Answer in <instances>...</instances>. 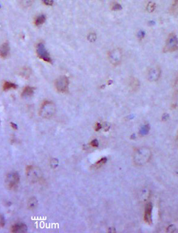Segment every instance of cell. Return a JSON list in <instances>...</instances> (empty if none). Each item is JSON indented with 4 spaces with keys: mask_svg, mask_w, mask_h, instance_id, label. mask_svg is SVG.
<instances>
[{
    "mask_svg": "<svg viewBox=\"0 0 178 233\" xmlns=\"http://www.w3.org/2000/svg\"><path fill=\"white\" fill-rule=\"evenodd\" d=\"M151 157V150L148 147L142 146L137 148L134 151L133 160L136 165L143 166L150 162Z\"/></svg>",
    "mask_w": 178,
    "mask_h": 233,
    "instance_id": "6da1fadb",
    "label": "cell"
},
{
    "mask_svg": "<svg viewBox=\"0 0 178 233\" xmlns=\"http://www.w3.org/2000/svg\"><path fill=\"white\" fill-rule=\"evenodd\" d=\"M55 112L56 106L55 103L51 101H45L40 106L39 115L43 118L50 119L55 115Z\"/></svg>",
    "mask_w": 178,
    "mask_h": 233,
    "instance_id": "7a4b0ae2",
    "label": "cell"
},
{
    "mask_svg": "<svg viewBox=\"0 0 178 233\" xmlns=\"http://www.w3.org/2000/svg\"><path fill=\"white\" fill-rule=\"evenodd\" d=\"M26 176L30 182L35 183L42 180L43 174L39 168L29 165L26 168Z\"/></svg>",
    "mask_w": 178,
    "mask_h": 233,
    "instance_id": "3957f363",
    "label": "cell"
},
{
    "mask_svg": "<svg viewBox=\"0 0 178 233\" xmlns=\"http://www.w3.org/2000/svg\"><path fill=\"white\" fill-rule=\"evenodd\" d=\"M108 58L109 63L112 66H117L122 63L123 59V52L120 48L112 49L108 52Z\"/></svg>",
    "mask_w": 178,
    "mask_h": 233,
    "instance_id": "277c9868",
    "label": "cell"
},
{
    "mask_svg": "<svg viewBox=\"0 0 178 233\" xmlns=\"http://www.w3.org/2000/svg\"><path fill=\"white\" fill-rule=\"evenodd\" d=\"M20 182V175L16 172H11L8 174L5 179V184L7 188L10 189H15L17 188Z\"/></svg>",
    "mask_w": 178,
    "mask_h": 233,
    "instance_id": "5b68a950",
    "label": "cell"
},
{
    "mask_svg": "<svg viewBox=\"0 0 178 233\" xmlns=\"http://www.w3.org/2000/svg\"><path fill=\"white\" fill-rule=\"evenodd\" d=\"M69 85V78L65 76L62 75L56 79L55 81V87L56 90L59 92L65 93L68 91Z\"/></svg>",
    "mask_w": 178,
    "mask_h": 233,
    "instance_id": "8992f818",
    "label": "cell"
},
{
    "mask_svg": "<svg viewBox=\"0 0 178 233\" xmlns=\"http://www.w3.org/2000/svg\"><path fill=\"white\" fill-rule=\"evenodd\" d=\"M36 52L38 57L43 61L51 63L52 58L49 55V53L47 51L44 44L43 43H39L37 45Z\"/></svg>",
    "mask_w": 178,
    "mask_h": 233,
    "instance_id": "52a82bcc",
    "label": "cell"
},
{
    "mask_svg": "<svg viewBox=\"0 0 178 233\" xmlns=\"http://www.w3.org/2000/svg\"><path fill=\"white\" fill-rule=\"evenodd\" d=\"M178 48V39L176 35L170 34L168 36L165 46L164 47L165 52H172L176 51Z\"/></svg>",
    "mask_w": 178,
    "mask_h": 233,
    "instance_id": "ba28073f",
    "label": "cell"
},
{
    "mask_svg": "<svg viewBox=\"0 0 178 233\" xmlns=\"http://www.w3.org/2000/svg\"><path fill=\"white\" fill-rule=\"evenodd\" d=\"M160 77V69L155 66L151 68L147 72V79L150 82H156Z\"/></svg>",
    "mask_w": 178,
    "mask_h": 233,
    "instance_id": "9c48e42d",
    "label": "cell"
},
{
    "mask_svg": "<svg viewBox=\"0 0 178 233\" xmlns=\"http://www.w3.org/2000/svg\"><path fill=\"white\" fill-rule=\"evenodd\" d=\"M152 204L151 203H148L147 204L146 207H145V215H144V220L145 222L147 223L148 224H151L152 223Z\"/></svg>",
    "mask_w": 178,
    "mask_h": 233,
    "instance_id": "30bf717a",
    "label": "cell"
},
{
    "mask_svg": "<svg viewBox=\"0 0 178 233\" xmlns=\"http://www.w3.org/2000/svg\"><path fill=\"white\" fill-rule=\"evenodd\" d=\"M28 230V227L25 223H17L14 224L11 227L12 232H26Z\"/></svg>",
    "mask_w": 178,
    "mask_h": 233,
    "instance_id": "8fae6325",
    "label": "cell"
},
{
    "mask_svg": "<svg viewBox=\"0 0 178 233\" xmlns=\"http://www.w3.org/2000/svg\"><path fill=\"white\" fill-rule=\"evenodd\" d=\"M10 47L8 43H3L0 47V57L2 58H6L9 55Z\"/></svg>",
    "mask_w": 178,
    "mask_h": 233,
    "instance_id": "7c38bea8",
    "label": "cell"
},
{
    "mask_svg": "<svg viewBox=\"0 0 178 233\" xmlns=\"http://www.w3.org/2000/svg\"><path fill=\"white\" fill-rule=\"evenodd\" d=\"M129 86L133 91H136L139 88L140 83L139 80L136 77H131L129 80Z\"/></svg>",
    "mask_w": 178,
    "mask_h": 233,
    "instance_id": "4fadbf2b",
    "label": "cell"
},
{
    "mask_svg": "<svg viewBox=\"0 0 178 233\" xmlns=\"http://www.w3.org/2000/svg\"><path fill=\"white\" fill-rule=\"evenodd\" d=\"M34 88L33 87L30 86H26L25 87V89H23L21 96L23 97H30L34 94Z\"/></svg>",
    "mask_w": 178,
    "mask_h": 233,
    "instance_id": "5bb4252c",
    "label": "cell"
},
{
    "mask_svg": "<svg viewBox=\"0 0 178 233\" xmlns=\"http://www.w3.org/2000/svg\"><path fill=\"white\" fill-rule=\"evenodd\" d=\"M46 17L44 15H40L35 18V25L37 26H42L46 21Z\"/></svg>",
    "mask_w": 178,
    "mask_h": 233,
    "instance_id": "9a60e30c",
    "label": "cell"
},
{
    "mask_svg": "<svg viewBox=\"0 0 178 233\" xmlns=\"http://www.w3.org/2000/svg\"><path fill=\"white\" fill-rule=\"evenodd\" d=\"M38 205V201L35 197H31L29 199L28 206L30 210H34L35 208H37Z\"/></svg>",
    "mask_w": 178,
    "mask_h": 233,
    "instance_id": "2e32d148",
    "label": "cell"
},
{
    "mask_svg": "<svg viewBox=\"0 0 178 233\" xmlns=\"http://www.w3.org/2000/svg\"><path fill=\"white\" fill-rule=\"evenodd\" d=\"M17 86L15 84L12 83V82H5L3 84V90L5 91H9V90H11V89H16L17 88Z\"/></svg>",
    "mask_w": 178,
    "mask_h": 233,
    "instance_id": "e0dca14e",
    "label": "cell"
},
{
    "mask_svg": "<svg viewBox=\"0 0 178 233\" xmlns=\"http://www.w3.org/2000/svg\"><path fill=\"white\" fill-rule=\"evenodd\" d=\"M34 3V0H20V5L23 8H28Z\"/></svg>",
    "mask_w": 178,
    "mask_h": 233,
    "instance_id": "ac0fdd59",
    "label": "cell"
},
{
    "mask_svg": "<svg viewBox=\"0 0 178 233\" xmlns=\"http://www.w3.org/2000/svg\"><path fill=\"white\" fill-rule=\"evenodd\" d=\"M20 74L22 77L28 78L31 74V70L29 68H23L20 72Z\"/></svg>",
    "mask_w": 178,
    "mask_h": 233,
    "instance_id": "d6986e66",
    "label": "cell"
},
{
    "mask_svg": "<svg viewBox=\"0 0 178 233\" xmlns=\"http://www.w3.org/2000/svg\"><path fill=\"white\" fill-rule=\"evenodd\" d=\"M87 38H88V39L89 42H90L91 43H94L97 39V35L94 33H90L88 34Z\"/></svg>",
    "mask_w": 178,
    "mask_h": 233,
    "instance_id": "ffe728a7",
    "label": "cell"
},
{
    "mask_svg": "<svg viewBox=\"0 0 178 233\" xmlns=\"http://www.w3.org/2000/svg\"><path fill=\"white\" fill-rule=\"evenodd\" d=\"M155 8H156V5H155V4L151 2V3H149L147 5V11H148V12H153L154 11H155Z\"/></svg>",
    "mask_w": 178,
    "mask_h": 233,
    "instance_id": "44dd1931",
    "label": "cell"
},
{
    "mask_svg": "<svg viewBox=\"0 0 178 233\" xmlns=\"http://www.w3.org/2000/svg\"><path fill=\"white\" fill-rule=\"evenodd\" d=\"M51 166L53 168H56L57 166H58V164H59V161H58V160H57V159H55V158H53L52 160H51Z\"/></svg>",
    "mask_w": 178,
    "mask_h": 233,
    "instance_id": "7402d4cb",
    "label": "cell"
},
{
    "mask_svg": "<svg viewBox=\"0 0 178 233\" xmlns=\"http://www.w3.org/2000/svg\"><path fill=\"white\" fill-rule=\"evenodd\" d=\"M120 9H122V6H121L119 4L114 3L112 6V10L113 11H119Z\"/></svg>",
    "mask_w": 178,
    "mask_h": 233,
    "instance_id": "603a6c76",
    "label": "cell"
},
{
    "mask_svg": "<svg viewBox=\"0 0 178 233\" xmlns=\"http://www.w3.org/2000/svg\"><path fill=\"white\" fill-rule=\"evenodd\" d=\"M107 159L106 158H101L100 160H99V161L96 163V165H103V164H104L105 163H106V162H107Z\"/></svg>",
    "mask_w": 178,
    "mask_h": 233,
    "instance_id": "cb8c5ba5",
    "label": "cell"
},
{
    "mask_svg": "<svg viewBox=\"0 0 178 233\" xmlns=\"http://www.w3.org/2000/svg\"><path fill=\"white\" fill-rule=\"evenodd\" d=\"M43 3L46 6H52L54 4V0H43Z\"/></svg>",
    "mask_w": 178,
    "mask_h": 233,
    "instance_id": "d4e9b609",
    "label": "cell"
},
{
    "mask_svg": "<svg viewBox=\"0 0 178 233\" xmlns=\"http://www.w3.org/2000/svg\"><path fill=\"white\" fill-rule=\"evenodd\" d=\"M90 144L93 147H97L99 146V141L97 140H93L90 143Z\"/></svg>",
    "mask_w": 178,
    "mask_h": 233,
    "instance_id": "484cf974",
    "label": "cell"
},
{
    "mask_svg": "<svg viewBox=\"0 0 178 233\" xmlns=\"http://www.w3.org/2000/svg\"><path fill=\"white\" fill-rule=\"evenodd\" d=\"M102 128V125L100 123H96V125L94 126V130L95 131H99Z\"/></svg>",
    "mask_w": 178,
    "mask_h": 233,
    "instance_id": "4316f807",
    "label": "cell"
},
{
    "mask_svg": "<svg viewBox=\"0 0 178 233\" xmlns=\"http://www.w3.org/2000/svg\"><path fill=\"white\" fill-rule=\"evenodd\" d=\"M174 88L176 91H178V77L176 78V81H175V83H174Z\"/></svg>",
    "mask_w": 178,
    "mask_h": 233,
    "instance_id": "83f0119b",
    "label": "cell"
},
{
    "mask_svg": "<svg viewBox=\"0 0 178 233\" xmlns=\"http://www.w3.org/2000/svg\"><path fill=\"white\" fill-rule=\"evenodd\" d=\"M11 126H12V127L13 128V130H17V129H18V126H17V125H16L15 123H11Z\"/></svg>",
    "mask_w": 178,
    "mask_h": 233,
    "instance_id": "f1b7e54d",
    "label": "cell"
}]
</instances>
